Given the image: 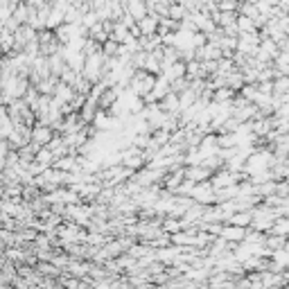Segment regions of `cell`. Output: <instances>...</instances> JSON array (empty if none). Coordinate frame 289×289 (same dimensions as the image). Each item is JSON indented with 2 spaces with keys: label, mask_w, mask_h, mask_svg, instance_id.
<instances>
[{
  "label": "cell",
  "mask_w": 289,
  "mask_h": 289,
  "mask_svg": "<svg viewBox=\"0 0 289 289\" xmlns=\"http://www.w3.org/2000/svg\"><path fill=\"white\" fill-rule=\"evenodd\" d=\"M129 84H131V91H136L138 97H147L156 84V75H149L147 70H136L134 77L129 80Z\"/></svg>",
  "instance_id": "obj_1"
},
{
  "label": "cell",
  "mask_w": 289,
  "mask_h": 289,
  "mask_svg": "<svg viewBox=\"0 0 289 289\" xmlns=\"http://www.w3.org/2000/svg\"><path fill=\"white\" fill-rule=\"evenodd\" d=\"M52 138H55V134H52V129H50V127L34 122V127H32V143H30V145L34 147V151H39L41 147H45Z\"/></svg>",
  "instance_id": "obj_2"
},
{
  "label": "cell",
  "mask_w": 289,
  "mask_h": 289,
  "mask_svg": "<svg viewBox=\"0 0 289 289\" xmlns=\"http://www.w3.org/2000/svg\"><path fill=\"white\" fill-rule=\"evenodd\" d=\"M124 12L138 23V20H143L147 14H149V9H147L145 0H127V3H124Z\"/></svg>",
  "instance_id": "obj_3"
},
{
  "label": "cell",
  "mask_w": 289,
  "mask_h": 289,
  "mask_svg": "<svg viewBox=\"0 0 289 289\" xmlns=\"http://www.w3.org/2000/svg\"><path fill=\"white\" fill-rule=\"evenodd\" d=\"M159 16L156 14H147L143 20H138V30H140V36H151L159 32Z\"/></svg>",
  "instance_id": "obj_4"
},
{
  "label": "cell",
  "mask_w": 289,
  "mask_h": 289,
  "mask_svg": "<svg viewBox=\"0 0 289 289\" xmlns=\"http://www.w3.org/2000/svg\"><path fill=\"white\" fill-rule=\"evenodd\" d=\"M233 183H235V174L228 170V172H219V174H215L210 186H213V190H224V188H230Z\"/></svg>",
  "instance_id": "obj_5"
},
{
  "label": "cell",
  "mask_w": 289,
  "mask_h": 289,
  "mask_svg": "<svg viewBox=\"0 0 289 289\" xmlns=\"http://www.w3.org/2000/svg\"><path fill=\"white\" fill-rule=\"evenodd\" d=\"M61 25H64V12H59V9L52 7L48 18H45V30H50V32H55V30H59Z\"/></svg>",
  "instance_id": "obj_6"
},
{
  "label": "cell",
  "mask_w": 289,
  "mask_h": 289,
  "mask_svg": "<svg viewBox=\"0 0 289 289\" xmlns=\"http://www.w3.org/2000/svg\"><path fill=\"white\" fill-rule=\"evenodd\" d=\"M235 28H238L240 34L255 32V20L249 18V16H242V14H238V18H235Z\"/></svg>",
  "instance_id": "obj_7"
},
{
  "label": "cell",
  "mask_w": 289,
  "mask_h": 289,
  "mask_svg": "<svg viewBox=\"0 0 289 289\" xmlns=\"http://www.w3.org/2000/svg\"><path fill=\"white\" fill-rule=\"evenodd\" d=\"M34 161L41 163L43 167H52V165H55V154H52L48 147H41V149L34 154Z\"/></svg>",
  "instance_id": "obj_8"
},
{
  "label": "cell",
  "mask_w": 289,
  "mask_h": 289,
  "mask_svg": "<svg viewBox=\"0 0 289 289\" xmlns=\"http://www.w3.org/2000/svg\"><path fill=\"white\" fill-rule=\"evenodd\" d=\"M165 77L170 82H174V80H181V77H186V64L183 61H176L174 66H170L165 70Z\"/></svg>",
  "instance_id": "obj_9"
},
{
  "label": "cell",
  "mask_w": 289,
  "mask_h": 289,
  "mask_svg": "<svg viewBox=\"0 0 289 289\" xmlns=\"http://www.w3.org/2000/svg\"><path fill=\"white\" fill-rule=\"evenodd\" d=\"M186 16H188V12H186V7H183L181 3H172L170 9H167V18L176 20V23H181Z\"/></svg>",
  "instance_id": "obj_10"
},
{
  "label": "cell",
  "mask_w": 289,
  "mask_h": 289,
  "mask_svg": "<svg viewBox=\"0 0 289 289\" xmlns=\"http://www.w3.org/2000/svg\"><path fill=\"white\" fill-rule=\"evenodd\" d=\"M93 124H95L97 129L107 131V129H111L109 124H113V120L107 115V111H97V113H95V118H93Z\"/></svg>",
  "instance_id": "obj_11"
},
{
  "label": "cell",
  "mask_w": 289,
  "mask_h": 289,
  "mask_svg": "<svg viewBox=\"0 0 289 289\" xmlns=\"http://www.w3.org/2000/svg\"><path fill=\"white\" fill-rule=\"evenodd\" d=\"M240 0H217V9L219 12H238Z\"/></svg>",
  "instance_id": "obj_12"
},
{
  "label": "cell",
  "mask_w": 289,
  "mask_h": 289,
  "mask_svg": "<svg viewBox=\"0 0 289 289\" xmlns=\"http://www.w3.org/2000/svg\"><path fill=\"white\" fill-rule=\"evenodd\" d=\"M233 97V91H230V88H217V91H215V102H228V99Z\"/></svg>",
  "instance_id": "obj_13"
},
{
  "label": "cell",
  "mask_w": 289,
  "mask_h": 289,
  "mask_svg": "<svg viewBox=\"0 0 289 289\" xmlns=\"http://www.w3.org/2000/svg\"><path fill=\"white\" fill-rule=\"evenodd\" d=\"M222 235L226 240H240L242 238V228H240V226H230V228L222 230Z\"/></svg>",
  "instance_id": "obj_14"
},
{
  "label": "cell",
  "mask_w": 289,
  "mask_h": 289,
  "mask_svg": "<svg viewBox=\"0 0 289 289\" xmlns=\"http://www.w3.org/2000/svg\"><path fill=\"white\" fill-rule=\"evenodd\" d=\"M181 222H174V219H167L165 224H163V228L165 230H170V233H178V230H181Z\"/></svg>",
  "instance_id": "obj_15"
},
{
  "label": "cell",
  "mask_w": 289,
  "mask_h": 289,
  "mask_svg": "<svg viewBox=\"0 0 289 289\" xmlns=\"http://www.w3.org/2000/svg\"><path fill=\"white\" fill-rule=\"evenodd\" d=\"M289 88V80L287 77H280V80H276V84H273V91H278V93H285Z\"/></svg>",
  "instance_id": "obj_16"
},
{
  "label": "cell",
  "mask_w": 289,
  "mask_h": 289,
  "mask_svg": "<svg viewBox=\"0 0 289 289\" xmlns=\"http://www.w3.org/2000/svg\"><path fill=\"white\" fill-rule=\"evenodd\" d=\"M242 95H244V99H255L257 97L255 86H242Z\"/></svg>",
  "instance_id": "obj_17"
},
{
  "label": "cell",
  "mask_w": 289,
  "mask_h": 289,
  "mask_svg": "<svg viewBox=\"0 0 289 289\" xmlns=\"http://www.w3.org/2000/svg\"><path fill=\"white\" fill-rule=\"evenodd\" d=\"M246 224H249V215L246 213H240V215H235L233 217V226H240L242 228V226H246Z\"/></svg>",
  "instance_id": "obj_18"
},
{
  "label": "cell",
  "mask_w": 289,
  "mask_h": 289,
  "mask_svg": "<svg viewBox=\"0 0 289 289\" xmlns=\"http://www.w3.org/2000/svg\"><path fill=\"white\" fill-rule=\"evenodd\" d=\"M5 55V52H3V43H0V57H3Z\"/></svg>",
  "instance_id": "obj_19"
},
{
  "label": "cell",
  "mask_w": 289,
  "mask_h": 289,
  "mask_svg": "<svg viewBox=\"0 0 289 289\" xmlns=\"http://www.w3.org/2000/svg\"><path fill=\"white\" fill-rule=\"evenodd\" d=\"M18 3H28V0H18Z\"/></svg>",
  "instance_id": "obj_20"
}]
</instances>
